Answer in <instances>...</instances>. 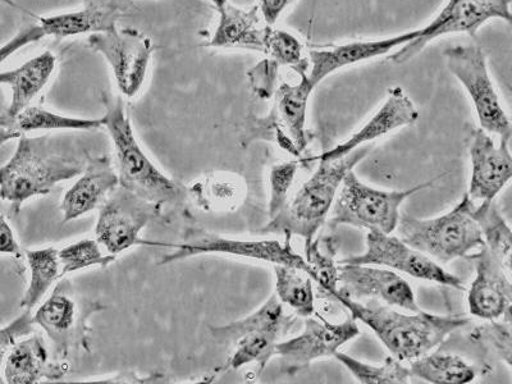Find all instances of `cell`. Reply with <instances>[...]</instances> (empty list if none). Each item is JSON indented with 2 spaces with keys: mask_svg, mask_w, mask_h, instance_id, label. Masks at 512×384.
Returning a JSON list of instances; mask_svg holds the SVG:
<instances>
[{
  "mask_svg": "<svg viewBox=\"0 0 512 384\" xmlns=\"http://www.w3.org/2000/svg\"><path fill=\"white\" fill-rule=\"evenodd\" d=\"M56 64V56L44 52L15 70L0 72V85H7L12 90L11 104L6 111L9 120H15L17 114L30 107L32 100L48 85Z\"/></svg>",
  "mask_w": 512,
  "mask_h": 384,
  "instance_id": "d4e9b609",
  "label": "cell"
},
{
  "mask_svg": "<svg viewBox=\"0 0 512 384\" xmlns=\"http://www.w3.org/2000/svg\"><path fill=\"white\" fill-rule=\"evenodd\" d=\"M314 89L308 73L300 75L297 84L283 82L274 91L271 112L265 117H253L246 123L242 146L264 140L280 146L294 157H300L309 145L306 114Z\"/></svg>",
  "mask_w": 512,
  "mask_h": 384,
  "instance_id": "8992f818",
  "label": "cell"
},
{
  "mask_svg": "<svg viewBox=\"0 0 512 384\" xmlns=\"http://www.w3.org/2000/svg\"><path fill=\"white\" fill-rule=\"evenodd\" d=\"M102 118L116 150L121 187L162 207L182 203L186 187L164 175L144 153L122 100H109Z\"/></svg>",
  "mask_w": 512,
  "mask_h": 384,
  "instance_id": "277c9868",
  "label": "cell"
},
{
  "mask_svg": "<svg viewBox=\"0 0 512 384\" xmlns=\"http://www.w3.org/2000/svg\"><path fill=\"white\" fill-rule=\"evenodd\" d=\"M120 185V178L107 155L90 158L79 181L66 192L61 210L64 222L75 221L102 207L108 196Z\"/></svg>",
  "mask_w": 512,
  "mask_h": 384,
  "instance_id": "44dd1931",
  "label": "cell"
},
{
  "mask_svg": "<svg viewBox=\"0 0 512 384\" xmlns=\"http://www.w3.org/2000/svg\"><path fill=\"white\" fill-rule=\"evenodd\" d=\"M480 328H482L480 337L484 338V341L500 355L502 360H505L507 367H511V317L502 318V322L492 320L491 324Z\"/></svg>",
  "mask_w": 512,
  "mask_h": 384,
  "instance_id": "ab89813d",
  "label": "cell"
},
{
  "mask_svg": "<svg viewBox=\"0 0 512 384\" xmlns=\"http://www.w3.org/2000/svg\"><path fill=\"white\" fill-rule=\"evenodd\" d=\"M276 295L283 305L294 310L301 318L314 314V288L312 278L299 269L274 265Z\"/></svg>",
  "mask_w": 512,
  "mask_h": 384,
  "instance_id": "4dcf8cb0",
  "label": "cell"
},
{
  "mask_svg": "<svg viewBox=\"0 0 512 384\" xmlns=\"http://www.w3.org/2000/svg\"><path fill=\"white\" fill-rule=\"evenodd\" d=\"M43 38H45V34L40 25L25 27V29H22L11 40L0 47V64L6 62L18 50L27 47V45L34 44Z\"/></svg>",
  "mask_w": 512,
  "mask_h": 384,
  "instance_id": "60d3db41",
  "label": "cell"
},
{
  "mask_svg": "<svg viewBox=\"0 0 512 384\" xmlns=\"http://www.w3.org/2000/svg\"><path fill=\"white\" fill-rule=\"evenodd\" d=\"M159 216H162V205L117 187L100 207L95 227L96 241L108 254L116 256L137 245H152V242L141 240L140 235Z\"/></svg>",
  "mask_w": 512,
  "mask_h": 384,
  "instance_id": "8fae6325",
  "label": "cell"
},
{
  "mask_svg": "<svg viewBox=\"0 0 512 384\" xmlns=\"http://www.w3.org/2000/svg\"><path fill=\"white\" fill-rule=\"evenodd\" d=\"M297 171H299L297 162L280 163L272 167L271 176H269V182H271V199L268 204L269 219L277 217L286 208L288 194L294 184Z\"/></svg>",
  "mask_w": 512,
  "mask_h": 384,
  "instance_id": "74e56055",
  "label": "cell"
},
{
  "mask_svg": "<svg viewBox=\"0 0 512 384\" xmlns=\"http://www.w3.org/2000/svg\"><path fill=\"white\" fill-rule=\"evenodd\" d=\"M16 130L21 136L32 131H90L104 126L103 118L89 120V118H77L62 116V114L47 111L40 107H27L15 120Z\"/></svg>",
  "mask_w": 512,
  "mask_h": 384,
  "instance_id": "d6a6232c",
  "label": "cell"
},
{
  "mask_svg": "<svg viewBox=\"0 0 512 384\" xmlns=\"http://www.w3.org/2000/svg\"><path fill=\"white\" fill-rule=\"evenodd\" d=\"M173 246L172 253L163 256L159 265L180 262L192 256L204 254H222L260 260V262L273 265H286L299 269L310 277V268L303 256L295 253L291 248L290 239L285 244L277 240L246 241L228 239L217 233L191 228L186 231L184 241Z\"/></svg>",
  "mask_w": 512,
  "mask_h": 384,
  "instance_id": "30bf717a",
  "label": "cell"
},
{
  "mask_svg": "<svg viewBox=\"0 0 512 384\" xmlns=\"http://www.w3.org/2000/svg\"><path fill=\"white\" fill-rule=\"evenodd\" d=\"M210 2H212L218 9L219 7H222V4L226 3L227 0H210Z\"/></svg>",
  "mask_w": 512,
  "mask_h": 384,
  "instance_id": "f6af8a7d",
  "label": "cell"
},
{
  "mask_svg": "<svg viewBox=\"0 0 512 384\" xmlns=\"http://www.w3.org/2000/svg\"><path fill=\"white\" fill-rule=\"evenodd\" d=\"M127 6L122 0H85L79 11L41 17L39 25L45 36L63 39L71 36L96 34L112 30L125 15Z\"/></svg>",
  "mask_w": 512,
  "mask_h": 384,
  "instance_id": "603a6c76",
  "label": "cell"
},
{
  "mask_svg": "<svg viewBox=\"0 0 512 384\" xmlns=\"http://www.w3.org/2000/svg\"><path fill=\"white\" fill-rule=\"evenodd\" d=\"M305 256L310 268V278L317 283L319 294L335 300L338 291L335 240H313L305 246Z\"/></svg>",
  "mask_w": 512,
  "mask_h": 384,
  "instance_id": "1f68e13d",
  "label": "cell"
},
{
  "mask_svg": "<svg viewBox=\"0 0 512 384\" xmlns=\"http://www.w3.org/2000/svg\"><path fill=\"white\" fill-rule=\"evenodd\" d=\"M340 294L354 300L369 299L410 313L420 312L410 283L390 269L370 264H340Z\"/></svg>",
  "mask_w": 512,
  "mask_h": 384,
  "instance_id": "2e32d148",
  "label": "cell"
},
{
  "mask_svg": "<svg viewBox=\"0 0 512 384\" xmlns=\"http://www.w3.org/2000/svg\"><path fill=\"white\" fill-rule=\"evenodd\" d=\"M469 259L477 268V277L468 294L470 314L484 320L511 317V271L486 246Z\"/></svg>",
  "mask_w": 512,
  "mask_h": 384,
  "instance_id": "ac0fdd59",
  "label": "cell"
},
{
  "mask_svg": "<svg viewBox=\"0 0 512 384\" xmlns=\"http://www.w3.org/2000/svg\"><path fill=\"white\" fill-rule=\"evenodd\" d=\"M89 159L66 137L22 135L15 154L0 168V199L18 213L25 201L48 195L59 182L81 175Z\"/></svg>",
  "mask_w": 512,
  "mask_h": 384,
  "instance_id": "6da1fadb",
  "label": "cell"
},
{
  "mask_svg": "<svg viewBox=\"0 0 512 384\" xmlns=\"http://www.w3.org/2000/svg\"><path fill=\"white\" fill-rule=\"evenodd\" d=\"M26 260L30 268V283L22 297L21 308L32 310L63 274L58 249L52 246L26 251Z\"/></svg>",
  "mask_w": 512,
  "mask_h": 384,
  "instance_id": "f1b7e54d",
  "label": "cell"
},
{
  "mask_svg": "<svg viewBox=\"0 0 512 384\" xmlns=\"http://www.w3.org/2000/svg\"><path fill=\"white\" fill-rule=\"evenodd\" d=\"M473 218L479 224L484 246L511 271L512 232L505 218L498 212L495 201H482L473 208Z\"/></svg>",
  "mask_w": 512,
  "mask_h": 384,
  "instance_id": "f546056e",
  "label": "cell"
},
{
  "mask_svg": "<svg viewBox=\"0 0 512 384\" xmlns=\"http://www.w3.org/2000/svg\"><path fill=\"white\" fill-rule=\"evenodd\" d=\"M418 120L419 112L413 100L406 95L404 89L400 86H393L388 90L387 98L381 108L370 117V120L359 131H356L344 143L333 146L332 149L317 155L312 160L331 162V160L344 158L360 146L368 145L379 137L399 130V128L414 125Z\"/></svg>",
  "mask_w": 512,
  "mask_h": 384,
  "instance_id": "ffe728a7",
  "label": "cell"
},
{
  "mask_svg": "<svg viewBox=\"0 0 512 384\" xmlns=\"http://www.w3.org/2000/svg\"><path fill=\"white\" fill-rule=\"evenodd\" d=\"M0 2L4 3V4H7V6H11V7H17V4L15 2H13V0H0Z\"/></svg>",
  "mask_w": 512,
  "mask_h": 384,
  "instance_id": "bcb514c9",
  "label": "cell"
},
{
  "mask_svg": "<svg viewBox=\"0 0 512 384\" xmlns=\"http://www.w3.org/2000/svg\"><path fill=\"white\" fill-rule=\"evenodd\" d=\"M335 300L349 310L351 317L368 326L393 358L413 361L429 354L446 338L469 323L468 318L456 315L425 313L405 314L376 300H360L336 292Z\"/></svg>",
  "mask_w": 512,
  "mask_h": 384,
  "instance_id": "7a4b0ae2",
  "label": "cell"
},
{
  "mask_svg": "<svg viewBox=\"0 0 512 384\" xmlns=\"http://www.w3.org/2000/svg\"><path fill=\"white\" fill-rule=\"evenodd\" d=\"M411 376L433 384H466L477 378V370L463 358L446 354H427L410 361Z\"/></svg>",
  "mask_w": 512,
  "mask_h": 384,
  "instance_id": "83f0119b",
  "label": "cell"
},
{
  "mask_svg": "<svg viewBox=\"0 0 512 384\" xmlns=\"http://www.w3.org/2000/svg\"><path fill=\"white\" fill-rule=\"evenodd\" d=\"M294 0H259V11L267 25L273 26Z\"/></svg>",
  "mask_w": 512,
  "mask_h": 384,
  "instance_id": "b9f144b4",
  "label": "cell"
},
{
  "mask_svg": "<svg viewBox=\"0 0 512 384\" xmlns=\"http://www.w3.org/2000/svg\"><path fill=\"white\" fill-rule=\"evenodd\" d=\"M218 11L219 22L213 38L209 41V47L264 52L269 30L273 26L264 21L258 4L250 8H240L227 0Z\"/></svg>",
  "mask_w": 512,
  "mask_h": 384,
  "instance_id": "7402d4cb",
  "label": "cell"
},
{
  "mask_svg": "<svg viewBox=\"0 0 512 384\" xmlns=\"http://www.w3.org/2000/svg\"><path fill=\"white\" fill-rule=\"evenodd\" d=\"M370 150L372 145H364L344 158L331 162L320 160L317 171L300 187L294 199L288 200L286 208L277 217L269 219L260 232L285 233L287 239L300 236L305 246L309 245L327 221L347 173L367 157Z\"/></svg>",
  "mask_w": 512,
  "mask_h": 384,
  "instance_id": "3957f363",
  "label": "cell"
},
{
  "mask_svg": "<svg viewBox=\"0 0 512 384\" xmlns=\"http://www.w3.org/2000/svg\"><path fill=\"white\" fill-rule=\"evenodd\" d=\"M189 191L200 208L224 212L241 203L245 187L240 178L231 173H213L196 181Z\"/></svg>",
  "mask_w": 512,
  "mask_h": 384,
  "instance_id": "4316f807",
  "label": "cell"
},
{
  "mask_svg": "<svg viewBox=\"0 0 512 384\" xmlns=\"http://www.w3.org/2000/svg\"><path fill=\"white\" fill-rule=\"evenodd\" d=\"M359 335L358 323L352 317L342 323H329L309 317L305 320L301 335L277 342L276 356L281 360L283 372L292 376L308 369L315 360L335 355L341 346Z\"/></svg>",
  "mask_w": 512,
  "mask_h": 384,
  "instance_id": "9a60e30c",
  "label": "cell"
},
{
  "mask_svg": "<svg viewBox=\"0 0 512 384\" xmlns=\"http://www.w3.org/2000/svg\"><path fill=\"white\" fill-rule=\"evenodd\" d=\"M276 332H255L240 338L230 359L232 369H240L249 364H258L260 372L267 367L269 360L276 356L278 338Z\"/></svg>",
  "mask_w": 512,
  "mask_h": 384,
  "instance_id": "d590c367",
  "label": "cell"
},
{
  "mask_svg": "<svg viewBox=\"0 0 512 384\" xmlns=\"http://www.w3.org/2000/svg\"><path fill=\"white\" fill-rule=\"evenodd\" d=\"M365 251L360 255H352L338 264H370L378 267L396 269L418 280L438 283L455 290L464 291V282L429 256L411 248L400 237L387 233L370 231L365 241Z\"/></svg>",
  "mask_w": 512,
  "mask_h": 384,
  "instance_id": "5bb4252c",
  "label": "cell"
},
{
  "mask_svg": "<svg viewBox=\"0 0 512 384\" xmlns=\"http://www.w3.org/2000/svg\"><path fill=\"white\" fill-rule=\"evenodd\" d=\"M102 309L100 304L81 299L61 286L40 305L32 319L52 342L57 359L64 360L80 349L88 350L90 317Z\"/></svg>",
  "mask_w": 512,
  "mask_h": 384,
  "instance_id": "7c38bea8",
  "label": "cell"
},
{
  "mask_svg": "<svg viewBox=\"0 0 512 384\" xmlns=\"http://www.w3.org/2000/svg\"><path fill=\"white\" fill-rule=\"evenodd\" d=\"M472 177H470L469 198L473 201H492L509 184L512 177L510 141L501 140L496 145L488 132H474L470 144Z\"/></svg>",
  "mask_w": 512,
  "mask_h": 384,
  "instance_id": "d6986e66",
  "label": "cell"
},
{
  "mask_svg": "<svg viewBox=\"0 0 512 384\" xmlns=\"http://www.w3.org/2000/svg\"><path fill=\"white\" fill-rule=\"evenodd\" d=\"M63 374L61 365L50 360L47 342L40 335L18 341L3 365L4 382L9 384H34L44 378H62Z\"/></svg>",
  "mask_w": 512,
  "mask_h": 384,
  "instance_id": "cb8c5ba5",
  "label": "cell"
},
{
  "mask_svg": "<svg viewBox=\"0 0 512 384\" xmlns=\"http://www.w3.org/2000/svg\"><path fill=\"white\" fill-rule=\"evenodd\" d=\"M18 253H20V246H18L15 233L6 218L0 216V254L16 255Z\"/></svg>",
  "mask_w": 512,
  "mask_h": 384,
  "instance_id": "7bdbcfd3",
  "label": "cell"
},
{
  "mask_svg": "<svg viewBox=\"0 0 512 384\" xmlns=\"http://www.w3.org/2000/svg\"><path fill=\"white\" fill-rule=\"evenodd\" d=\"M17 137H21V134L16 130L15 123L9 120L6 112H0V146Z\"/></svg>",
  "mask_w": 512,
  "mask_h": 384,
  "instance_id": "ee69618b",
  "label": "cell"
},
{
  "mask_svg": "<svg viewBox=\"0 0 512 384\" xmlns=\"http://www.w3.org/2000/svg\"><path fill=\"white\" fill-rule=\"evenodd\" d=\"M335 358L345 365L347 370L363 384H408L411 382L409 368L401 364L400 360L388 356L381 365L363 363L352 356L337 351Z\"/></svg>",
  "mask_w": 512,
  "mask_h": 384,
  "instance_id": "836d02e7",
  "label": "cell"
},
{
  "mask_svg": "<svg viewBox=\"0 0 512 384\" xmlns=\"http://www.w3.org/2000/svg\"><path fill=\"white\" fill-rule=\"evenodd\" d=\"M263 53L280 68H291L299 76L308 73L309 58L304 44L291 32L271 27Z\"/></svg>",
  "mask_w": 512,
  "mask_h": 384,
  "instance_id": "e575fe53",
  "label": "cell"
},
{
  "mask_svg": "<svg viewBox=\"0 0 512 384\" xmlns=\"http://www.w3.org/2000/svg\"><path fill=\"white\" fill-rule=\"evenodd\" d=\"M58 256L63 276L86 268H107L117 260L116 255L104 254L98 241L89 239L64 246Z\"/></svg>",
  "mask_w": 512,
  "mask_h": 384,
  "instance_id": "8d00e7d4",
  "label": "cell"
},
{
  "mask_svg": "<svg viewBox=\"0 0 512 384\" xmlns=\"http://www.w3.org/2000/svg\"><path fill=\"white\" fill-rule=\"evenodd\" d=\"M34 319L31 310H26L20 317L9 323L8 326L0 328V384L4 383L3 365L9 351L21 338L27 337L34 332Z\"/></svg>",
  "mask_w": 512,
  "mask_h": 384,
  "instance_id": "f35d334b",
  "label": "cell"
},
{
  "mask_svg": "<svg viewBox=\"0 0 512 384\" xmlns=\"http://www.w3.org/2000/svg\"><path fill=\"white\" fill-rule=\"evenodd\" d=\"M428 184L411 187L409 190L384 191L363 184L355 173H347L342 181L333 207L329 224L332 227L347 226L364 230L387 233L396 231L400 221L402 203L411 195L422 191Z\"/></svg>",
  "mask_w": 512,
  "mask_h": 384,
  "instance_id": "52a82bcc",
  "label": "cell"
},
{
  "mask_svg": "<svg viewBox=\"0 0 512 384\" xmlns=\"http://www.w3.org/2000/svg\"><path fill=\"white\" fill-rule=\"evenodd\" d=\"M443 57L448 71L464 86L472 100L482 130L511 141V120L489 75L483 49L478 45H457L446 49Z\"/></svg>",
  "mask_w": 512,
  "mask_h": 384,
  "instance_id": "ba28073f",
  "label": "cell"
},
{
  "mask_svg": "<svg viewBox=\"0 0 512 384\" xmlns=\"http://www.w3.org/2000/svg\"><path fill=\"white\" fill-rule=\"evenodd\" d=\"M89 47L102 54L112 68L118 89L134 98L143 89L154 53L153 40L143 31L118 29L89 35Z\"/></svg>",
  "mask_w": 512,
  "mask_h": 384,
  "instance_id": "4fadbf2b",
  "label": "cell"
},
{
  "mask_svg": "<svg viewBox=\"0 0 512 384\" xmlns=\"http://www.w3.org/2000/svg\"><path fill=\"white\" fill-rule=\"evenodd\" d=\"M512 0H448L432 22L422 27V34L397 49L390 56L393 63L404 64L418 57L434 40L446 35H477L492 20L511 22Z\"/></svg>",
  "mask_w": 512,
  "mask_h": 384,
  "instance_id": "9c48e42d",
  "label": "cell"
},
{
  "mask_svg": "<svg viewBox=\"0 0 512 384\" xmlns=\"http://www.w3.org/2000/svg\"><path fill=\"white\" fill-rule=\"evenodd\" d=\"M422 34V29L402 32L391 38L355 40L309 52V80L315 89L320 82L342 68L387 56Z\"/></svg>",
  "mask_w": 512,
  "mask_h": 384,
  "instance_id": "e0dca14e",
  "label": "cell"
},
{
  "mask_svg": "<svg viewBox=\"0 0 512 384\" xmlns=\"http://www.w3.org/2000/svg\"><path fill=\"white\" fill-rule=\"evenodd\" d=\"M473 208L474 201L466 194L454 209L437 218L419 219L404 214L396 230L411 248L437 262L450 263L486 245L473 218Z\"/></svg>",
  "mask_w": 512,
  "mask_h": 384,
  "instance_id": "5b68a950",
  "label": "cell"
},
{
  "mask_svg": "<svg viewBox=\"0 0 512 384\" xmlns=\"http://www.w3.org/2000/svg\"><path fill=\"white\" fill-rule=\"evenodd\" d=\"M294 322L295 319L286 314L277 295H273L249 317L227 326L210 327V333L219 344H236L240 338L255 332H276L282 336Z\"/></svg>",
  "mask_w": 512,
  "mask_h": 384,
  "instance_id": "484cf974",
  "label": "cell"
}]
</instances>
